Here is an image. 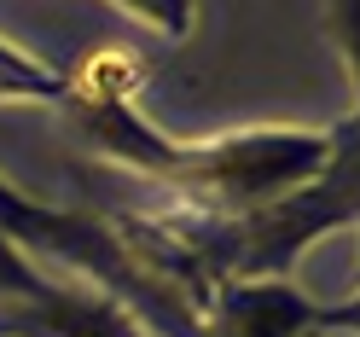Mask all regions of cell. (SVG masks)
<instances>
[{
  "label": "cell",
  "mask_w": 360,
  "mask_h": 337,
  "mask_svg": "<svg viewBox=\"0 0 360 337\" xmlns=\"http://www.w3.org/2000/svg\"><path fill=\"white\" fill-rule=\"evenodd\" d=\"M76 117V134L94 146L105 163L128 174H151L174 198L215 215H244L274 198L308 186L331 163L337 128H238L215 140H169L157 122L134 110V94H99V87L70 82L64 94Z\"/></svg>",
  "instance_id": "6da1fadb"
},
{
  "label": "cell",
  "mask_w": 360,
  "mask_h": 337,
  "mask_svg": "<svg viewBox=\"0 0 360 337\" xmlns=\"http://www.w3.org/2000/svg\"><path fill=\"white\" fill-rule=\"evenodd\" d=\"M0 239H12L24 256L41 250L47 262H64L70 279L99 285L105 297H117L134 320H151L163 337H198L192 303H180L151 274H140V262L122 250L110 221L94 210H47V204H35V198H24L18 186L0 181Z\"/></svg>",
  "instance_id": "7a4b0ae2"
},
{
  "label": "cell",
  "mask_w": 360,
  "mask_h": 337,
  "mask_svg": "<svg viewBox=\"0 0 360 337\" xmlns=\"http://www.w3.org/2000/svg\"><path fill=\"white\" fill-rule=\"evenodd\" d=\"M110 6H122L128 18H140L151 24L157 35H192V18H198V0H110Z\"/></svg>",
  "instance_id": "8992f818"
},
{
  "label": "cell",
  "mask_w": 360,
  "mask_h": 337,
  "mask_svg": "<svg viewBox=\"0 0 360 337\" xmlns=\"http://www.w3.org/2000/svg\"><path fill=\"white\" fill-rule=\"evenodd\" d=\"M0 337H146V326L99 285L47 279L30 297L0 303Z\"/></svg>",
  "instance_id": "277c9868"
},
{
  "label": "cell",
  "mask_w": 360,
  "mask_h": 337,
  "mask_svg": "<svg viewBox=\"0 0 360 337\" xmlns=\"http://www.w3.org/2000/svg\"><path fill=\"white\" fill-rule=\"evenodd\" d=\"M360 303H314L297 279H221L198 314V337H326L354 331Z\"/></svg>",
  "instance_id": "3957f363"
},
{
  "label": "cell",
  "mask_w": 360,
  "mask_h": 337,
  "mask_svg": "<svg viewBox=\"0 0 360 337\" xmlns=\"http://www.w3.org/2000/svg\"><path fill=\"white\" fill-rule=\"evenodd\" d=\"M70 76L0 35V105H64Z\"/></svg>",
  "instance_id": "5b68a950"
}]
</instances>
